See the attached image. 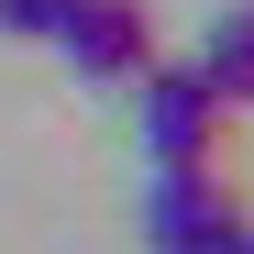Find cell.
Masks as SVG:
<instances>
[{"label": "cell", "mask_w": 254, "mask_h": 254, "mask_svg": "<svg viewBox=\"0 0 254 254\" xmlns=\"http://www.w3.org/2000/svg\"><path fill=\"white\" fill-rule=\"evenodd\" d=\"M56 45H66V66H77V77L133 89V77L155 66V11H144V0H66Z\"/></svg>", "instance_id": "cell-3"}, {"label": "cell", "mask_w": 254, "mask_h": 254, "mask_svg": "<svg viewBox=\"0 0 254 254\" xmlns=\"http://www.w3.org/2000/svg\"><path fill=\"white\" fill-rule=\"evenodd\" d=\"M144 243H155V254H232V243H243V199L210 177V166H155V188H144Z\"/></svg>", "instance_id": "cell-2"}, {"label": "cell", "mask_w": 254, "mask_h": 254, "mask_svg": "<svg viewBox=\"0 0 254 254\" xmlns=\"http://www.w3.org/2000/svg\"><path fill=\"white\" fill-rule=\"evenodd\" d=\"M221 111H232V100L199 77V56H188V66L155 56V66L133 77V122H144V155H155V166H210V155H221Z\"/></svg>", "instance_id": "cell-1"}, {"label": "cell", "mask_w": 254, "mask_h": 254, "mask_svg": "<svg viewBox=\"0 0 254 254\" xmlns=\"http://www.w3.org/2000/svg\"><path fill=\"white\" fill-rule=\"evenodd\" d=\"M232 254H254V221H243V243H232Z\"/></svg>", "instance_id": "cell-6"}, {"label": "cell", "mask_w": 254, "mask_h": 254, "mask_svg": "<svg viewBox=\"0 0 254 254\" xmlns=\"http://www.w3.org/2000/svg\"><path fill=\"white\" fill-rule=\"evenodd\" d=\"M56 22H66V0H0V33H45L56 45Z\"/></svg>", "instance_id": "cell-5"}, {"label": "cell", "mask_w": 254, "mask_h": 254, "mask_svg": "<svg viewBox=\"0 0 254 254\" xmlns=\"http://www.w3.org/2000/svg\"><path fill=\"white\" fill-rule=\"evenodd\" d=\"M199 77H210V89H221L232 111L254 100V0H232V11L210 22V45H199Z\"/></svg>", "instance_id": "cell-4"}]
</instances>
